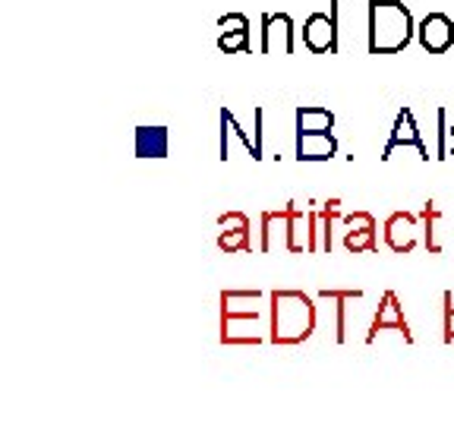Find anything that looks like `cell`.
I'll use <instances>...</instances> for the list:
<instances>
[{"label":"cell","mask_w":454,"mask_h":426,"mask_svg":"<svg viewBox=\"0 0 454 426\" xmlns=\"http://www.w3.org/2000/svg\"><path fill=\"white\" fill-rule=\"evenodd\" d=\"M269 294L221 291L218 297V341L224 348H255L269 335Z\"/></svg>","instance_id":"obj_1"},{"label":"cell","mask_w":454,"mask_h":426,"mask_svg":"<svg viewBox=\"0 0 454 426\" xmlns=\"http://www.w3.org/2000/svg\"><path fill=\"white\" fill-rule=\"evenodd\" d=\"M319 326V306L306 291L275 288L269 291V341L278 348H297Z\"/></svg>","instance_id":"obj_2"},{"label":"cell","mask_w":454,"mask_h":426,"mask_svg":"<svg viewBox=\"0 0 454 426\" xmlns=\"http://www.w3.org/2000/svg\"><path fill=\"white\" fill-rule=\"evenodd\" d=\"M417 38V22L404 0H369L366 4V51L401 54Z\"/></svg>","instance_id":"obj_3"},{"label":"cell","mask_w":454,"mask_h":426,"mask_svg":"<svg viewBox=\"0 0 454 426\" xmlns=\"http://www.w3.org/2000/svg\"><path fill=\"white\" fill-rule=\"evenodd\" d=\"M397 155H413L417 162H429V146L423 142L417 127V117H413L411 107H401L395 114V123H391V136H388V146L382 152V162H391Z\"/></svg>","instance_id":"obj_4"},{"label":"cell","mask_w":454,"mask_h":426,"mask_svg":"<svg viewBox=\"0 0 454 426\" xmlns=\"http://www.w3.org/2000/svg\"><path fill=\"white\" fill-rule=\"evenodd\" d=\"M338 0H328V13H309L303 22V48L309 54H338L340 26H338Z\"/></svg>","instance_id":"obj_5"},{"label":"cell","mask_w":454,"mask_h":426,"mask_svg":"<svg viewBox=\"0 0 454 426\" xmlns=\"http://www.w3.org/2000/svg\"><path fill=\"white\" fill-rule=\"evenodd\" d=\"M395 332L397 338H404V344H413V328L404 316V306L397 300L395 291H385L382 300H379V310L369 322V332H366V344H376L379 335H388Z\"/></svg>","instance_id":"obj_6"},{"label":"cell","mask_w":454,"mask_h":426,"mask_svg":"<svg viewBox=\"0 0 454 426\" xmlns=\"http://www.w3.org/2000/svg\"><path fill=\"white\" fill-rule=\"evenodd\" d=\"M287 215H291V237H287V253L303 256V253H322L319 241V225H316V209L312 202L300 206V202H287Z\"/></svg>","instance_id":"obj_7"},{"label":"cell","mask_w":454,"mask_h":426,"mask_svg":"<svg viewBox=\"0 0 454 426\" xmlns=\"http://www.w3.org/2000/svg\"><path fill=\"white\" fill-rule=\"evenodd\" d=\"M259 51L262 54H294L297 51V26H294L291 13H262Z\"/></svg>","instance_id":"obj_8"},{"label":"cell","mask_w":454,"mask_h":426,"mask_svg":"<svg viewBox=\"0 0 454 426\" xmlns=\"http://www.w3.org/2000/svg\"><path fill=\"white\" fill-rule=\"evenodd\" d=\"M382 241L395 256H411L423 243L419 231V215L413 212H391L382 225Z\"/></svg>","instance_id":"obj_9"},{"label":"cell","mask_w":454,"mask_h":426,"mask_svg":"<svg viewBox=\"0 0 454 426\" xmlns=\"http://www.w3.org/2000/svg\"><path fill=\"white\" fill-rule=\"evenodd\" d=\"M340 243L354 256L379 249V221L369 212H354L340 218Z\"/></svg>","instance_id":"obj_10"},{"label":"cell","mask_w":454,"mask_h":426,"mask_svg":"<svg viewBox=\"0 0 454 426\" xmlns=\"http://www.w3.org/2000/svg\"><path fill=\"white\" fill-rule=\"evenodd\" d=\"M417 42L426 54H448L454 48V20L448 13H426L417 22Z\"/></svg>","instance_id":"obj_11"},{"label":"cell","mask_w":454,"mask_h":426,"mask_svg":"<svg viewBox=\"0 0 454 426\" xmlns=\"http://www.w3.org/2000/svg\"><path fill=\"white\" fill-rule=\"evenodd\" d=\"M218 249L227 256L253 253V225L243 212L218 215Z\"/></svg>","instance_id":"obj_12"},{"label":"cell","mask_w":454,"mask_h":426,"mask_svg":"<svg viewBox=\"0 0 454 426\" xmlns=\"http://www.w3.org/2000/svg\"><path fill=\"white\" fill-rule=\"evenodd\" d=\"M287 237H291V215H287V206L262 212V218H259V249H262V253L287 249Z\"/></svg>","instance_id":"obj_13"},{"label":"cell","mask_w":454,"mask_h":426,"mask_svg":"<svg viewBox=\"0 0 454 426\" xmlns=\"http://www.w3.org/2000/svg\"><path fill=\"white\" fill-rule=\"evenodd\" d=\"M319 297L334 306V341L344 344L350 332V306L354 300H363V291L360 288H322Z\"/></svg>","instance_id":"obj_14"},{"label":"cell","mask_w":454,"mask_h":426,"mask_svg":"<svg viewBox=\"0 0 454 426\" xmlns=\"http://www.w3.org/2000/svg\"><path fill=\"white\" fill-rule=\"evenodd\" d=\"M218 51L224 54H249V20L243 13L218 16Z\"/></svg>","instance_id":"obj_15"},{"label":"cell","mask_w":454,"mask_h":426,"mask_svg":"<svg viewBox=\"0 0 454 426\" xmlns=\"http://www.w3.org/2000/svg\"><path fill=\"white\" fill-rule=\"evenodd\" d=\"M297 162H332L338 155V139L332 130L325 133H297V146H294Z\"/></svg>","instance_id":"obj_16"},{"label":"cell","mask_w":454,"mask_h":426,"mask_svg":"<svg viewBox=\"0 0 454 426\" xmlns=\"http://www.w3.org/2000/svg\"><path fill=\"white\" fill-rule=\"evenodd\" d=\"M218 121H221V142H218V158H221V162H227V158H231V139H240L243 146H247L249 155H253V162L265 158L262 152H259V146H255V139H249L247 130L240 127V121H237L234 111L221 107V111H218Z\"/></svg>","instance_id":"obj_17"},{"label":"cell","mask_w":454,"mask_h":426,"mask_svg":"<svg viewBox=\"0 0 454 426\" xmlns=\"http://www.w3.org/2000/svg\"><path fill=\"white\" fill-rule=\"evenodd\" d=\"M316 209V225H319V241H322V253L332 256L334 249V231L340 225V199L332 196V199H322V202H312Z\"/></svg>","instance_id":"obj_18"},{"label":"cell","mask_w":454,"mask_h":426,"mask_svg":"<svg viewBox=\"0 0 454 426\" xmlns=\"http://www.w3.org/2000/svg\"><path fill=\"white\" fill-rule=\"evenodd\" d=\"M439 225H442V209L435 199H426L423 209H419V231H423V247L429 256H439L442 241H439Z\"/></svg>","instance_id":"obj_19"},{"label":"cell","mask_w":454,"mask_h":426,"mask_svg":"<svg viewBox=\"0 0 454 426\" xmlns=\"http://www.w3.org/2000/svg\"><path fill=\"white\" fill-rule=\"evenodd\" d=\"M170 136L168 127H139L136 130V155L139 158H168Z\"/></svg>","instance_id":"obj_20"},{"label":"cell","mask_w":454,"mask_h":426,"mask_svg":"<svg viewBox=\"0 0 454 426\" xmlns=\"http://www.w3.org/2000/svg\"><path fill=\"white\" fill-rule=\"evenodd\" d=\"M294 123H297V133H325L334 130V114L322 105H300L294 111Z\"/></svg>","instance_id":"obj_21"},{"label":"cell","mask_w":454,"mask_h":426,"mask_svg":"<svg viewBox=\"0 0 454 426\" xmlns=\"http://www.w3.org/2000/svg\"><path fill=\"white\" fill-rule=\"evenodd\" d=\"M435 123H439V142H435V155L439 162L448 158V142H451V123H448V107L439 105L435 107Z\"/></svg>","instance_id":"obj_22"},{"label":"cell","mask_w":454,"mask_h":426,"mask_svg":"<svg viewBox=\"0 0 454 426\" xmlns=\"http://www.w3.org/2000/svg\"><path fill=\"white\" fill-rule=\"evenodd\" d=\"M442 341L454 344V294H442Z\"/></svg>","instance_id":"obj_23"},{"label":"cell","mask_w":454,"mask_h":426,"mask_svg":"<svg viewBox=\"0 0 454 426\" xmlns=\"http://www.w3.org/2000/svg\"><path fill=\"white\" fill-rule=\"evenodd\" d=\"M253 117H255V133H253V139H255V146H259V152H262V121H265V111H262V107H255Z\"/></svg>","instance_id":"obj_24"},{"label":"cell","mask_w":454,"mask_h":426,"mask_svg":"<svg viewBox=\"0 0 454 426\" xmlns=\"http://www.w3.org/2000/svg\"><path fill=\"white\" fill-rule=\"evenodd\" d=\"M448 158H454V139L448 142Z\"/></svg>","instance_id":"obj_25"},{"label":"cell","mask_w":454,"mask_h":426,"mask_svg":"<svg viewBox=\"0 0 454 426\" xmlns=\"http://www.w3.org/2000/svg\"><path fill=\"white\" fill-rule=\"evenodd\" d=\"M451 139H454V123H451Z\"/></svg>","instance_id":"obj_26"}]
</instances>
